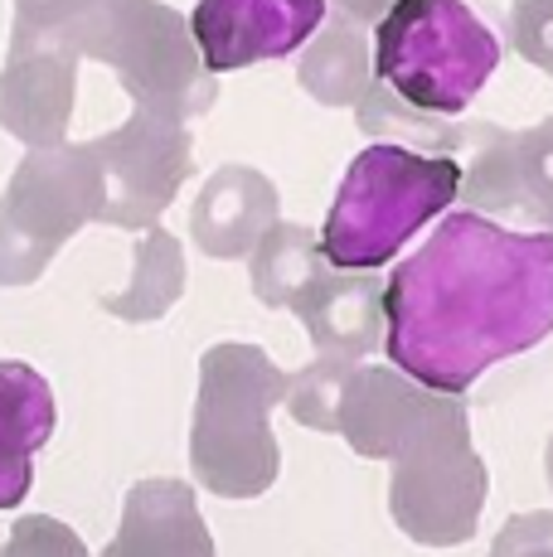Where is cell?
<instances>
[{"label":"cell","instance_id":"cell-1","mask_svg":"<svg viewBox=\"0 0 553 557\" xmlns=\"http://www.w3.org/2000/svg\"><path fill=\"white\" fill-rule=\"evenodd\" d=\"M384 355L403 379L462 398L486 369L553 335V233H515L471 209L442 213L432 238L384 282Z\"/></svg>","mask_w":553,"mask_h":557},{"label":"cell","instance_id":"cell-2","mask_svg":"<svg viewBox=\"0 0 553 557\" xmlns=\"http://www.w3.org/2000/svg\"><path fill=\"white\" fill-rule=\"evenodd\" d=\"M10 39L54 45L78 63H108L136 112L170 122L205 116L219 98L189 20L165 0H15Z\"/></svg>","mask_w":553,"mask_h":557},{"label":"cell","instance_id":"cell-3","mask_svg":"<svg viewBox=\"0 0 553 557\" xmlns=\"http://www.w3.org/2000/svg\"><path fill=\"white\" fill-rule=\"evenodd\" d=\"M286 379L268 349L223 345L199 359V398L189 422V470L219 499H258L276 485L282 451L272 436V407L286 403Z\"/></svg>","mask_w":553,"mask_h":557},{"label":"cell","instance_id":"cell-4","mask_svg":"<svg viewBox=\"0 0 553 557\" xmlns=\"http://www.w3.org/2000/svg\"><path fill=\"white\" fill-rule=\"evenodd\" d=\"M462 195V160L418 156L408 146H365L349 160L325 213L321 252L335 272H379L413 233L442 219Z\"/></svg>","mask_w":553,"mask_h":557},{"label":"cell","instance_id":"cell-5","mask_svg":"<svg viewBox=\"0 0 553 557\" xmlns=\"http://www.w3.org/2000/svg\"><path fill=\"white\" fill-rule=\"evenodd\" d=\"M495 69L500 39L466 0H398L374 25V83L428 116L456 122Z\"/></svg>","mask_w":553,"mask_h":557},{"label":"cell","instance_id":"cell-6","mask_svg":"<svg viewBox=\"0 0 553 557\" xmlns=\"http://www.w3.org/2000/svg\"><path fill=\"white\" fill-rule=\"evenodd\" d=\"M389 513L422 548H462L476 539L491 470L471 446V417L462 398L432 393L418 422L398 436L389 456Z\"/></svg>","mask_w":553,"mask_h":557},{"label":"cell","instance_id":"cell-7","mask_svg":"<svg viewBox=\"0 0 553 557\" xmlns=\"http://www.w3.org/2000/svg\"><path fill=\"white\" fill-rule=\"evenodd\" d=\"M88 223H102V165L93 141L29 151L0 195V286H29Z\"/></svg>","mask_w":553,"mask_h":557},{"label":"cell","instance_id":"cell-8","mask_svg":"<svg viewBox=\"0 0 553 557\" xmlns=\"http://www.w3.org/2000/svg\"><path fill=\"white\" fill-rule=\"evenodd\" d=\"M93 151L102 165V223L112 228H156L195 170L189 126L136 107L116 132L93 141Z\"/></svg>","mask_w":553,"mask_h":557},{"label":"cell","instance_id":"cell-9","mask_svg":"<svg viewBox=\"0 0 553 557\" xmlns=\"http://www.w3.org/2000/svg\"><path fill=\"white\" fill-rule=\"evenodd\" d=\"M325 25V0H199L189 35L209 73H233L306 49Z\"/></svg>","mask_w":553,"mask_h":557},{"label":"cell","instance_id":"cell-10","mask_svg":"<svg viewBox=\"0 0 553 557\" xmlns=\"http://www.w3.org/2000/svg\"><path fill=\"white\" fill-rule=\"evenodd\" d=\"M78 102V59L54 45L10 39L0 69V126L29 151H54Z\"/></svg>","mask_w":553,"mask_h":557},{"label":"cell","instance_id":"cell-11","mask_svg":"<svg viewBox=\"0 0 553 557\" xmlns=\"http://www.w3.org/2000/svg\"><path fill=\"white\" fill-rule=\"evenodd\" d=\"M296 320L306 325L316 355L359 363L379 355L389 339L384 276L374 272H321L296 296Z\"/></svg>","mask_w":553,"mask_h":557},{"label":"cell","instance_id":"cell-12","mask_svg":"<svg viewBox=\"0 0 553 557\" xmlns=\"http://www.w3.org/2000/svg\"><path fill=\"white\" fill-rule=\"evenodd\" d=\"M272 223H282V195L272 180L253 165H223L205 180L189 209V238L214 262H238L253 257Z\"/></svg>","mask_w":553,"mask_h":557},{"label":"cell","instance_id":"cell-13","mask_svg":"<svg viewBox=\"0 0 553 557\" xmlns=\"http://www.w3.org/2000/svg\"><path fill=\"white\" fill-rule=\"evenodd\" d=\"M98 557H214V533L185 480H136Z\"/></svg>","mask_w":553,"mask_h":557},{"label":"cell","instance_id":"cell-14","mask_svg":"<svg viewBox=\"0 0 553 557\" xmlns=\"http://www.w3.org/2000/svg\"><path fill=\"white\" fill-rule=\"evenodd\" d=\"M54 436V393L39 369L0 359V509L25 505L35 456Z\"/></svg>","mask_w":553,"mask_h":557},{"label":"cell","instance_id":"cell-15","mask_svg":"<svg viewBox=\"0 0 553 557\" xmlns=\"http://www.w3.org/2000/svg\"><path fill=\"white\" fill-rule=\"evenodd\" d=\"M432 388L403 379L398 369H355L340 398V432L349 442V451L365 460H389L398 436L418 422V412L428 407Z\"/></svg>","mask_w":553,"mask_h":557},{"label":"cell","instance_id":"cell-16","mask_svg":"<svg viewBox=\"0 0 553 557\" xmlns=\"http://www.w3.org/2000/svg\"><path fill=\"white\" fill-rule=\"evenodd\" d=\"M296 78L325 107H359L374 88V35L345 15H331L302 49Z\"/></svg>","mask_w":553,"mask_h":557},{"label":"cell","instance_id":"cell-17","mask_svg":"<svg viewBox=\"0 0 553 557\" xmlns=\"http://www.w3.org/2000/svg\"><path fill=\"white\" fill-rule=\"evenodd\" d=\"M253 272V296L268 310H292L296 296L316 282L321 272H331L321 252V233L306 223H272L262 233V243L248 257Z\"/></svg>","mask_w":553,"mask_h":557},{"label":"cell","instance_id":"cell-18","mask_svg":"<svg viewBox=\"0 0 553 557\" xmlns=\"http://www.w3.org/2000/svg\"><path fill=\"white\" fill-rule=\"evenodd\" d=\"M180 296H185V248H180L175 233L156 223L136 243V272L126 292L102 296V310L116 320H132V325H146V320H161Z\"/></svg>","mask_w":553,"mask_h":557},{"label":"cell","instance_id":"cell-19","mask_svg":"<svg viewBox=\"0 0 553 557\" xmlns=\"http://www.w3.org/2000/svg\"><path fill=\"white\" fill-rule=\"evenodd\" d=\"M355 122L365 136H374V146H408L418 156H456L462 160L466 146V122H446V116H428L403 98H393L384 83L365 92V102L355 107Z\"/></svg>","mask_w":553,"mask_h":557},{"label":"cell","instance_id":"cell-20","mask_svg":"<svg viewBox=\"0 0 553 557\" xmlns=\"http://www.w3.org/2000/svg\"><path fill=\"white\" fill-rule=\"evenodd\" d=\"M509 213H525L539 233H553V116L509 141Z\"/></svg>","mask_w":553,"mask_h":557},{"label":"cell","instance_id":"cell-21","mask_svg":"<svg viewBox=\"0 0 553 557\" xmlns=\"http://www.w3.org/2000/svg\"><path fill=\"white\" fill-rule=\"evenodd\" d=\"M355 369L359 363L316 355L306 369H296L286 379V412L311 432H340V398H345V383Z\"/></svg>","mask_w":553,"mask_h":557},{"label":"cell","instance_id":"cell-22","mask_svg":"<svg viewBox=\"0 0 553 557\" xmlns=\"http://www.w3.org/2000/svg\"><path fill=\"white\" fill-rule=\"evenodd\" d=\"M0 557H93V553L69 523L49 519V513H25V519H15L10 539L0 543Z\"/></svg>","mask_w":553,"mask_h":557},{"label":"cell","instance_id":"cell-23","mask_svg":"<svg viewBox=\"0 0 553 557\" xmlns=\"http://www.w3.org/2000/svg\"><path fill=\"white\" fill-rule=\"evenodd\" d=\"M509 45L553 78V0H509Z\"/></svg>","mask_w":553,"mask_h":557},{"label":"cell","instance_id":"cell-24","mask_svg":"<svg viewBox=\"0 0 553 557\" xmlns=\"http://www.w3.org/2000/svg\"><path fill=\"white\" fill-rule=\"evenodd\" d=\"M491 557H553V513L529 509L505 519V529L491 543Z\"/></svg>","mask_w":553,"mask_h":557},{"label":"cell","instance_id":"cell-25","mask_svg":"<svg viewBox=\"0 0 553 557\" xmlns=\"http://www.w3.org/2000/svg\"><path fill=\"white\" fill-rule=\"evenodd\" d=\"M325 5H335V15H345V20H355V25L369 29V25H379L398 0H325Z\"/></svg>","mask_w":553,"mask_h":557},{"label":"cell","instance_id":"cell-26","mask_svg":"<svg viewBox=\"0 0 553 557\" xmlns=\"http://www.w3.org/2000/svg\"><path fill=\"white\" fill-rule=\"evenodd\" d=\"M544 470H549V485H553V436H549V451H544Z\"/></svg>","mask_w":553,"mask_h":557}]
</instances>
